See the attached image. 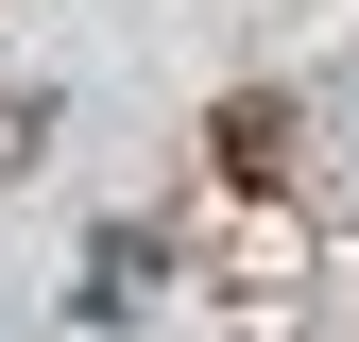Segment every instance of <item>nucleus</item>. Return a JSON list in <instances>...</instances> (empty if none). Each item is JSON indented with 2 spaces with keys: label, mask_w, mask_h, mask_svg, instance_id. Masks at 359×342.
Segmentation results:
<instances>
[{
  "label": "nucleus",
  "mask_w": 359,
  "mask_h": 342,
  "mask_svg": "<svg viewBox=\"0 0 359 342\" xmlns=\"http://www.w3.org/2000/svg\"><path fill=\"white\" fill-rule=\"evenodd\" d=\"M274 137H291V120H274V103H222V171H240V189H274V171H291Z\"/></svg>",
  "instance_id": "1"
}]
</instances>
